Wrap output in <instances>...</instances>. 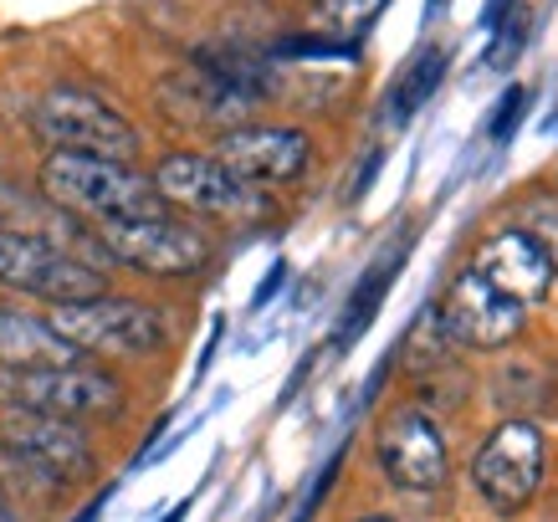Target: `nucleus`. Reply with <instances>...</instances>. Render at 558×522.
<instances>
[{
	"label": "nucleus",
	"mask_w": 558,
	"mask_h": 522,
	"mask_svg": "<svg viewBox=\"0 0 558 522\" xmlns=\"http://www.w3.org/2000/svg\"><path fill=\"white\" fill-rule=\"evenodd\" d=\"M210 159H220L256 190L298 185L313 165V138L303 129H288V123H236L216 138Z\"/></svg>",
	"instance_id": "9b49d317"
},
{
	"label": "nucleus",
	"mask_w": 558,
	"mask_h": 522,
	"mask_svg": "<svg viewBox=\"0 0 558 522\" xmlns=\"http://www.w3.org/2000/svg\"><path fill=\"white\" fill-rule=\"evenodd\" d=\"M102 256L119 262V267L138 271V277H154V282H190L210 271L216 262V246L201 226L174 216H154V220H102L93 226Z\"/></svg>",
	"instance_id": "7ed1b4c3"
},
{
	"label": "nucleus",
	"mask_w": 558,
	"mask_h": 522,
	"mask_svg": "<svg viewBox=\"0 0 558 522\" xmlns=\"http://www.w3.org/2000/svg\"><path fill=\"white\" fill-rule=\"evenodd\" d=\"M374 456H379L385 482L400 491H436L451 476L446 436H440L436 415L421 410V404H400L395 415H385L379 440H374Z\"/></svg>",
	"instance_id": "9d476101"
},
{
	"label": "nucleus",
	"mask_w": 558,
	"mask_h": 522,
	"mask_svg": "<svg viewBox=\"0 0 558 522\" xmlns=\"http://www.w3.org/2000/svg\"><path fill=\"white\" fill-rule=\"evenodd\" d=\"M523 108H527V93L523 87H512L508 98H502V108H497V119H492V144H508V134L518 129V119H523Z\"/></svg>",
	"instance_id": "aec40b11"
},
{
	"label": "nucleus",
	"mask_w": 558,
	"mask_h": 522,
	"mask_svg": "<svg viewBox=\"0 0 558 522\" xmlns=\"http://www.w3.org/2000/svg\"><path fill=\"white\" fill-rule=\"evenodd\" d=\"M359 522H400V518H385V512H374V518H359Z\"/></svg>",
	"instance_id": "5701e85b"
},
{
	"label": "nucleus",
	"mask_w": 558,
	"mask_h": 522,
	"mask_svg": "<svg viewBox=\"0 0 558 522\" xmlns=\"http://www.w3.org/2000/svg\"><path fill=\"white\" fill-rule=\"evenodd\" d=\"M0 522H21V518H16V507H5V502H0Z\"/></svg>",
	"instance_id": "4be33fe9"
},
{
	"label": "nucleus",
	"mask_w": 558,
	"mask_h": 522,
	"mask_svg": "<svg viewBox=\"0 0 558 522\" xmlns=\"http://www.w3.org/2000/svg\"><path fill=\"white\" fill-rule=\"evenodd\" d=\"M472 482L492 512H523L543 487V436L533 421H502L472 456Z\"/></svg>",
	"instance_id": "6e6552de"
},
{
	"label": "nucleus",
	"mask_w": 558,
	"mask_h": 522,
	"mask_svg": "<svg viewBox=\"0 0 558 522\" xmlns=\"http://www.w3.org/2000/svg\"><path fill=\"white\" fill-rule=\"evenodd\" d=\"M440 72H446V51H440V47H430V51H421V57H415V68H410L405 77H400V87H395V119H410V113H415V108L436 93Z\"/></svg>",
	"instance_id": "6ab92c4d"
},
{
	"label": "nucleus",
	"mask_w": 558,
	"mask_h": 522,
	"mask_svg": "<svg viewBox=\"0 0 558 522\" xmlns=\"http://www.w3.org/2000/svg\"><path fill=\"white\" fill-rule=\"evenodd\" d=\"M36 185L51 205H62L68 216H83L93 226L102 220H154L170 216L165 195L154 190L149 174H138L123 159H98V154H62L51 149L36 169Z\"/></svg>",
	"instance_id": "f257e3e1"
},
{
	"label": "nucleus",
	"mask_w": 558,
	"mask_h": 522,
	"mask_svg": "<svg viewBox=\"0 0 558 522\" xmlns=\"http://www.w3.org/2000/svg\"><path fill=\"white\" fill-rule=\"evenodd\" d=\"M436 323L457 349L492 354V349H508L512 338L523 333L527 307L512 303L508 292H497L487 277H476V271L466 267L457 282L446 287V298H440V307H436Z\"/></svg>",
	"instance_id": "1a4fd4ad"
},
{
	"label": "nucleus",
	"mask_w": 558,
	"mask_h": 522,
	"mask_svg": "<svg viewBox=\"0 0 558 522\" xmlns=\"http://www.w3.org/2000/svg\"><path fill=\"white\" fill-rule=\"evenodd\" d=\"M11 404L47 410L62 421H113L123 410V385L119 374H108L93 359H72L41 369H11Z\"/></svg>",
	"instance_id": "0eeeda50"
},
{
	"label": "nucleus",
	"mask_w": 558,
	"mask_h": 522,
	"mask_svg": "<svg viewBox=\"0 0 558 522\" xmlns=\"http://www.w3.org/2000/svg\"><path fill=\"white\" fill-rule=\"evenodd\" d=\"M472 271L476 277H487L497 292H508L512 303H523V307L543 303V298L554 292V277H558V271L548 267V256H543L518 226L492 231V236L476 246Z\"/></svg>",
	"instance_id": "ddd939ff"
},
{
	"label": "nucleus",
	"mask_w": 558,
	"mask_h": 522,
	"mask_svg": "<svg viewBox=\"0 0 558 522\" xmlns=\"http://www.w3.org/2000/svg\"><path fill=\"white\" fill-rule=\"evenodd\" d=\"M0 440L21 451L26 461H36L41 472H51L57 482H83L93 476L98 456H93V440L77 421H62V415H47V410H26V404H5L0 410Z\"/></svg>",
	"instance_id": "f8f14e48"
},
{
	"label": "nucleus",
	"mask_w": 558,
	"mask_h": 522,
	"mask_svg": "<svg viewBox=\"0 0 558 522\" xmlns=\"http://www.w3.org/2000/svg\"><path fill=\"white\" fill-rule=\"evenodd\" d=\"M47 323L83 359H154L170 343V318L159 307L138 298H113V292L51 307Z\"/></svg>",
	"instance_id": "f03ea898"
},
{
	"label": "nucleus",
	"mask_w": 558,
	"mask_h": 522,
	"mask_svg": "<svg viewBox=\"0 0 558 522\" xmlns=\"http://www.w3.org/2000/svg\"><path fill=\"white\" fill-rule=\"evenodd\" d=\"M512 226H518V231L548 256V267L558 271V190H543V195L523 201V210H518Z\"/></svg>",
	"instance_id": "f3484780"
},
{
	"label": "nucleus",
	"mask_w": 558,
	"mask_h": 522,
	"mask_svg": "<svg viewBox=\"0 0 558 522\" xmlns=\"http://www.w3.org/2000/svg\"><path fill=\"white\" fill-rule=\"evenodd\" d=\"M68 482H57L51 472H41L36 461H26L21 451H11L5 440H0V502L16 507V502H51V497H62Z\"/></svg>",
	"instance_id": "dca6fc26"
},
{
	"label": "nucleus",
	"mask_w": 558,
	"mask_h": 522,
	"mask_svg": "<svg viewBox=\"0 0 558 522\" xmlns=\"http://www.w3.org/2000/svg\"><path fill=\"white\" fill-rule=\"evenodd\" d=\"M32 129L41 144L62 154H98V159H123L134 165L138 154V129L123 119L113 102H102L98 93L83 87H51L32 108Z\"/></svg>",
	"instance_id": "20e7f679"
},
{
	"label": "nucleus",
	"mask_w": 558,
	"mask_h": 522,
	"mask_svg": "<svg viewBox=\"0 0 558 522\" xmlns=\"http://www.w3.org/2000/svg\"><path fill=\"white\" fill-rule=\"evenodd\" d=\"M0 287L41 298V303H87L108 292V271L62 252L57 241L32 236V231H0Z\"/></svg>",
	"instance_id": "423d86ee"
},
{
	"label": "nucleus",
	"mask_w": 558,
	"mask_h": 522,
	"mask_svg": "<svg viewBox=\"0 0 558 522\" xmlns=\"http://www.w3.org/2000/svg\"><path fill=\"white\" fill-rule=\"evenodd\" d=\"M149 180L170 210H190V216H205V220H236V226L271 216L267 190L246 185L241 174H231L210 154H165Z\"/></svg>",
	"instance_id": "39448f33"
},
{
	"label": "nucleus",
	"mask_w": 558,
	"mask_h": 522,
	"mask_svg": "<svg viewBox=\"0 0 558 522\" xmlns=\"http://www.w3.org/2000/svg\"><path fill=\"white\" fill-rule=\"evenodd\" d=\"M379 5L385 0H318V32H328L333 41H354L359 32H369L374 16H379Z\"/></svg>",
	"instance_id": "a211bd4d"
},
{
	"label": "nucleus",
	"mask_w": 558,
	"mask_h": 522,
	"mask_svg": "<svg viewBox=\"0 0 558 522\" xmlns=\"http://www.w3.org/2000/svg\"><path fill=\"white\" fill-rule=\"evenodd\" d=\"M83 359L47 318L0 303V364L5 369H41V364H72Z\"/></svg>",
	"instance_id": "4468645a"
},
{
	"label": "nucleus",
	"mask_w": 558,
	"mask_h": 522,
	"mask_svg": "<svg viewBox=\"0 0 558 522\" xmlns=\"http://www.w3.org/2000/svg\"><path fill=\"white\" fill-rule=\"evenodd\" d=\"M0 400H11V369L0 364Z\"/></svg>",
	"instance_id": "412c9836"
},
{
	"label": "nucleus",
	"mask_w": 558,
	"mask_h": 522,
	"mask_svg": "<svg viewBox=\"0 0 558 522\" xmlns=\"http://www.w3.org/2000/svg\"><path fill=\"white\" fill-rule=\"evenodd\" d=\"M405 246H410V241H400V246H395V252H389L385 262H379V267H374L369 277L354 287V298H349V313H343L339 333H333V343H339V349H349V343H354V338L369 328V318L379 313V298H385L389 282L400 277V267H405Z\"/></svg>",
	"instance_id": "2eb2a0df"
}]
</instances>
